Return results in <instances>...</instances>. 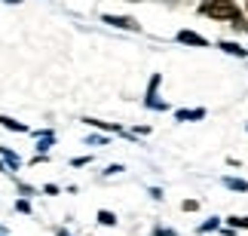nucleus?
I'll use <instances>...</instances> for the list:
<instances>
[{"mask_svg":"<svg viewBox=\"0 0 248 236\" xmlns=\"http://www.w3.org/2000/svg\"><path fill=\"white\" fill-rule=\"evenodd\" d=\"M199 16L215 18V22H230L233 16H239V6H236V0H202Z\"/></svg>","mask_w":248,"mask_h":236,"instance_id":"nucleus-1","label":"nucleus"},{"mask_svg":"<svg viewBox=\"0 0 248 236\" xmlns=\"http://www.w3.org/2000/svg\"><path fill=\"white\" fill-rule=\"evenodd\" d=\"M159 83H163V74H150V80H147V92H144V108L147 110H169V101L159 98Z\"/></svg>","mask_w":248,"mask_h":236,"instance_id":"nucleus-2","label":"nucleus"},{"mask_svg":"<svg viewBox=\"0 0 248 236\" xmlns=\"http://www.w3.org/2000/svg\"><path fill=\"white\" fill-rule=\"evenodd\" d=\"M101 22H104V25H110V28H120V31H141L138 18H132V16H113V13H104V16H101Z\"/></svg>","mask_w":248,"mask_h":236,"instance_id":"nucleus-3","label":"nucleus"},{"mask_svg":"<svg viewBox=\"0 0 248 236\" xmlns=\"http://www.w3.org/2000/svg\"><path fill=\"white\" fill-rule=\"evenodd\" d=\"M175 40H178L181 46H196V49H205V46H208V40H205L202 34H196V31H187V28L175 34Z\"/></svg>","mask_w":248,"mask_h":236,"instance_id":"nucleus-4","label":"nucleus"},{"mask_svg":"<svg viewBox=\"0 0 248 236\" xmlns=\"http://www.w3.org/2000/svg\"><path fill=\"white\" fill-rule=\"evenodd\" d=\"M205 117H208L205 108H178L175 110V120L178 123H199V120H205Z\"/></svg>","mask_w":248,"mask_h":236,"instance_id":"nucleus-5","label":"nucleus"},{"mask_svg":"<svg viewBox=\"0 0 248 236\" xmlns=\"http://www.w3.org/2000/svg\"><path fill=\"white\" fill-rule=\"evenodd\" d=\"M83 123H86V126H92V129L108 132V135H123V132H126V129L120 126V123H104V120H95V117H86Z\"/></svg>","mask_w":248,"mask_h":236,"instance_id":"nucleus-6","label":"nucleus"},{"mask_svg":"<svg viewBox=\"0 0 248 236\" xmlns=\"http://www.w3.org/2000/svg\"><path fill=\"white\" fill-rule=\"evenodd\" d=\"M221 184L227 187V190H233V193H248V178H236V175H224V178H221Z\"/></svg>","mask_w":248,"mask_h":236,"instance_id":"nucleus-7","label":"nucleus"},{"mask_svg":"<svg viewBox=\"0 0 248 236\" xmlns=\"http://www.w3.org/2000/svg\"><path fill=\"white\" fill-rule=\"evenodd\" d=\"M0 159H3V166L9 169V172H16V169H22V157H18L16 150H9V147H0Z\"/></svg>","mask_w":248,"mask_h":236,"instance_id":"nucleus-8","label":"nucleus"},{"mask_svg":"<svg viewBox=\"0 0 248 236\" xmlns=\"http://www.w3.org/2000/svg\"><path fill=\"white\" fill-rule=\"evenodd\" d=\"M217 49L227 52V55H236V59H245V55H248V49H245V46H239L236 40H221V43H217Z\"/></svg>","mask_w":248,"mask_h":236,"instance_id":"nucleus-9","label":"nucleus"},{"mask_svg":"<svg viewBox=\"0 0 248 236\" xmlns=\"http://www.w3.org/2000/svg\"><path fill=\"white\" fill-rule=\"evenodd\" d=\"M95 221H98L101 227H117V224H120L117 212H110V209H98V212H95Z\"/></svg>","mask_w":248,"mask_h":236,"instance_id":"nucleus-10","label":"nucleus"},{"mask_svg":"<svg viewBox=\"0 0 248 236\" xmlns=\"http://www.w3.org/2000/svg\"><path fill=\"white\" fill-rule=\"evenodd\" d=\"M0 126H3V129H9V132H18V135H25V132H31V129L25 126V123H18V120L6 117V114H0Z\"/></svg>","mask_w":248,"mask_h":236,"instance_id":"nucleus-11","label":"nucleus"},{"mask_svg":"<svg viewBox=\"0 0 248 236\" xmlns=\"http://www.w3.org/2000/svg\"><path fill=\"white\" fill-rule=\"evenodd\" d=\"M221 221L230 230H248V215H230V218H221Z\"/></svg>","mask_w":248,"mask_h":236,"instance_id":"nucleus-12","label":"nucleus"},{"mask_svg":"<svg viewBox=\"0 0 248 236\" xmlns=\"http://www.w3.org/2000/svg\"><path fill=\"white\" fill-rule=\"evenodd\" d=\"M221 218H217V215H212V218H208V221H202V224H199V233H202V236H208V233H215V230H221Z\"/></svg>","mask_w":248,"mask_h":236,"instance_id":"nucleus-13","label":"nucleus"},{"mask_svg":"<svg viewBox=\"0 0 248 236\" xmlns=\"http://www.w3.org/2000/svg\"><path fill=\"white\" fill-rule=\"evenodd\" d=\"M230 28H233L236 34H245V31H248V18H245L242 13H239V16H233V18H230Z\"/></svg>","mask_w":248,"mask_h":236,"instance_id":"nucleus-14","label":"nucleus"},{"mask_svg":"<svg viewBox=\"0 0 248 236\" xmlns=\"http://www.w3.org/2000/svg\"><path fill=\"white\" fill-rule=\"evenodd\" d=\"M86 144L101 147V144H108V135H86Z\"/></svg>","mask_w":248,"mask_h":236,"instance_id":"nucleus-15","label":"nucleus"},{"mask_svg":"<svg viewBox=\"0 0 248 236\" xmlns=\"http://www.w3.org/2000/svg\"><path fill=\"white\" fill-rule=\"evenodd\" d=\"M89 163H92V154H89V157H74V159H71L74 169H83V166H89Z\"/></svg>","mask_w":248,"mask_h":236,"instance_id":"nucleus-16","label":"nucleus"},{"mask_svg":"<svg viewBox=\"0 0 248 236\" xmlns=\"http://www.w3.org/2000/svg\"><path fill=\"white\" fill-rule=\"evenodd\" d=\"M16 212L18 215H31V203H28V200H16Z\"/></svg>","mask_w":248,"mask_h":236,"instance_id":"nucleus-17","label":"nucleus"},{"mask_svg":"<svg viewBox=\"0 0 248 236\" xmlns=\"http://www.w3.org/2000/svg\"><path fill=\"white\" fill-rule=\"evenodd\" d=\"M154 236H178V230H171V227H163V224H156V227H154Z\"/></svg>","mask_w":248,"mask_h":236,"instance_id":"nucleus-18","label":"nucleus"},{"mask_svg":"<svg viewBox=\"0 0 248 236\" xmlns=\"http://www.w3.org/2000/svg\"><path fill=\"white\" fill-rule=\"evenodd\" d=\"M181 209H184V212H196L199 209V200H184V203H181Z\"/></svg>","mask_w":248,"mask_h":236,"instance_id":"nucleus-19","label":"nucleus"},{"mask_svg":"<svg viewBox=\"0 0 248 236\" xmlns=\"http://www.w3.org/2000/svg\"><path fill=\"white\" fill-rule=\"evenodd\" d=\"M18 193H22V196H34L37 190H34L31 184H22V181H18Z\"/></svg>","mask_w":248,"mask_h":236,"instance_id":"nucleus-20","label":"nucleus"},{"mask_svg":"<svg viewBox=\"0 0 248 236\" xmlns=\"http://www.w3.org/2000/svg\"><path fill=\"white\" fill-rule=\"evenodd\" d=\"M120 172H123V166H120V163H110L108 169H104V175H108V178H110V175H120Z\"/></svg>","mask_w":248,"mask_h":236,"instance_id":"nucleus-21","label":"nucleus"},{"mask_svg":"<svg viewBox=\"0 0 248 236\" xmlns=\"http://www.w3.org/2000/svg\"><path fill=\"white\" fill-rule=\"evenodd\" d=\"M43 193H49V196H59V193H62V187H59V184H46V187H43Z\"/></svg>","mask_w":248,"mask_h":236,"instance_id":"nucleus-22","label":"nucleus"},{"mask_svg":"<svg viewBox=\"0 0 248 236\" xmlns=\"http://www.w3.org/2000/svg\"><path fill=\"white\" fill-rule=\"evenodd\" d=\"M147 193H150V200H163V190H159V187H147Z\"/></svg>","mask_w":248,"mask_h":236,"instance_id":"nucleus-23","label":"nucleus"},{"mask_svg":"<svg viewBox=\"0 0 248 236\" xmlns=\"http://www.w3.org/2000/svg\"><path fill=\"white\" fill-rule=\"evenodd\" d=\"M55 236H71V233L64 230V227H59V230H55Z\"/></svg>","mask_w":248,"mask_h":236,"instance_id":"nucleus-24","label":"nucleus"},{"mask_svg":"<svg viewBox=\"0 0 248 236\" xmlns=\"http://www.w3.org/2000/svg\"><path fill=\"white\" fill-rule=\"evenodd\" d=\"M3 3H9V6H13V3H22V0H3Z\"/></svg>","mask_w":248,"mask_h":236,"instance_id":"nucleus-25","label":"nucleus"},{"mask_svg":"<svg viewBox=\"0 0 248 236\" xmlns=\"http://www.w3.org/2000/svg\"><path fill=\"white\" fill-rule=\"evenodd\" d=\"M0 172H6V166H3V159H0Z\"/></svg>","mask_w":248,"mask_h":236,"instance_id":"nucleus-26","label":"nucleus"},{"mask_svg":"<svg viewBox=\"0 0 248 236\" xmlns=\"http://www.w3.org/2000/svg\"><path fill=\"white\" fill-rule=\"evenodd\" d=\"M0 236H6V233H0Z\"/></svg>","mask_w":248,"mask_h":236,"instance_id":"nucleus-27","label":"nucleus"},{"mask_svg":"<svg viewBox=\"0 0 248 236\" xmlns=\"http://www.w3.org/2000/svg\"><path fill=\"white\" fill-rule=\"evenodd\" d=\"M245 132H248V126H245Z\"/></svg>","mask_w":248,"mask_h":236,"instance_id":"nucleus-28","label":"nucleus"}]
</instances>
